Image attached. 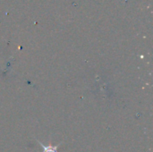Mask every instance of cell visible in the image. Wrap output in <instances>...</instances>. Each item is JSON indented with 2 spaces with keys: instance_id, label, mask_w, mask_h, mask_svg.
I'll return each instance as SVG.
<instances>
[{
  "instance_id": "1",
  "label": "cell",
  "mask_w": 153,
  "mask_h": 152,
  "mask_svg": "<svg viewBox=\"0 0 153 152\" xmlns=\"http://www.w3.org/2000/svg\"><path fill=\"white\" fill-rule=\"evenodd\" d=\"M38 143H39L41 145V147L43 148V152H58V147L60 146V144L56 145V146H52V145H49V146H45L43 145L40 142L37 141Z\"/></svg>"
}]
</instances>
